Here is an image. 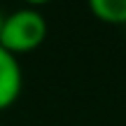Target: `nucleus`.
Instances as JSON below:
<instances>
[{"instance_id":"7ed1b4c3","label":"nucleus","mask_w":126,"mask_h":126,"mask_svg":"<svg viewBox=\"0 0 126 126\" xmlns=\"http://www.w3.org/2000/svg\"><path fill=\"white\" fill-rule=\"evenodd\" d=\"M94 16L105 23H126V0H86Z\"/></svg>"},{"instance_id":"f257e3e1","label":"nucleus","mask_w":126,"mask_h":126,"mask_svg":"<svg viewBox=\"0 0 126 126\" xmlns=\"http://www.w3.org/2000/svg\"><path fill=\"white\" fill-rule=\"evenodd\" d=\"M47 37V19L35 7H21L7 14L0 33V47L9 54H26L33 51Z\"/></svg>"},{"instance_id":"f03ea898","label":"nucleus","mask_w":126,"mask_h":126,"mask_svg":"<svg viewBox=\"0 0 126 126\" xmlns=\"http://www.w3.org/2000/svg\"><path fill=\"white\" fill-rule=\"evenodd\" d=\"M21 65L16 56L0 47V110L9 108L21 94Z\"/></svg>"},{"instance_id":"20e7f679","label":"nucleus","mask_w":126,"mask_h":126,"mask_svg":"<svg viewBox=\"0 0 126 126\" xmlns=\"http://www.w3.org/2000/svg\"><path fill=\"white\" fill-rule=\"evenodd\" d=\"M28 5H33V7H35V5H45V2H49V0H26Z\"/></svg>"},{"instance_id":"39448f33","label":"nucleus","mask_w":126,"mask_h":126,"mask_svg":"<svg viewBox=\"0 0 126 126\" xmlns=\"http://www.w3.org/2000/svg\"><path fill=\"white\" fill-rule=\"evenodd\" d=\"M2 23H5V14L0 12V33H2Z\"/></svg>"}]
</instances>
